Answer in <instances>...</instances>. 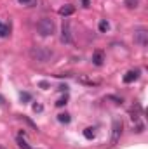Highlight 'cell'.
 Instances as JSON below:
<instances>
[{"mask_svg": "<svg viewBox=\"0 0 148 149\" xmlns=\"http://www.w3.org/2000/svg\"><path fill=\"white\" fill-rule=\"evenodd\" d=\"M122 130H124V121L120 118H113L111 121V146H117L118 141H120V135H122Z\"/></svg>", "mask_w": 148, "mask_h": 149, "instance_id": "cell-3", "label": "cell"}, {"mask_svg": "<svg viewBox=\"0 0 148 149\" xmlns=\"http://www.w3.org/2000/svg\"><path fill=\"white\" fill-rule=\"evenodd\" d=\"M82 3H84V7H89V5H91V2H89V0H82Z\"/></svg>", "mask_w": 148, "mask_h": 149, "instance_id": "cell-20", "label": "cell"}, {"mask_svg": "<svg viewBox=\"0 0 148 149\" xmlns=\"http://www.w3.org/2000/svg\"><path fill=\"white\" fill-rule=\"evenodd\" d=\"M42 109H44V108H42V104H33V111H42Z\"/></svg>", "mask_w": 148, "mask_h": 149, "instance_id": "cell-17", "label": "cell"}, {"mask_svg": "<svg viewBox=\"0 0 148 149\" xmlns=\"http://www.w3.org/2000/svg\"><path fill=\"white\" fill-rule=\"evenodd\" d=\"M58 12H59L61 16H65V17H66V16H72V14L75 12V7H73V5H70V3H66V5H63Z\"/></svg>", "mask_w": 148, "mask_h": 149, "instance_id": "cell-9", "label": "cell"}, {"mask_svg": "<svg viewBox=\"0 0 148 149\" xmlns=\"http://www.w3.org/2000/svg\"><path fill=\"white\" fill-rule=\"evenodd\" d=\"M16 142H18V146H19L21 149H33L30 144H28V142H26V141H25V137H21V135H18Z\"/></svg>", "mask_w": 148, "mask_h": 149, "instance_id": "cell-10", "label": "cell"}, {"mask_svg": "<svg viewBox=\"0 0 148 149\" xmlns=\"http://www.w3.org/2000/svg\"><path fill=\"white\" fill-rule=\"evenodd\" d=\"M61 42H63V43H72V42H73L72 33H70V24H68V23H65L63 28H61Z\"/></svg>", "mask_w": 148, "mask_h": 149, "instance_id": "cell-5", "label": "cell"}, {"mask_svg": "<svg viewBox=\"0 0 148 149\" xmlns=\"http://www.w3.org/2000/svg\"><path fill=\"white\" fill-rule=\"evenodd\" d=\"M56 30V24L51 17H42L37 23V31L40 37H51Z\"/></svg>", "mask_w": 148, "mask_h": 149, "instance_id": "cell-2", "label": "cell"}, {"mask_svg": "<svg viewBox=\"0 0 148 149\" xmlns=\"http://www.w3.org/2000/svg\"><path fill=\"white\" fill-rule=\"evenodd\" d=\"M103 61H105L103 50H96V52L92 54V64H94V66H103Z\"/></svg>", "mask_w": 148, "mask_h": 149, "instance_id": "cell-8", "label": "cell"}, {"mask_svg": "<svg viewBox=\"0 0 148 149\" xmlns=\"http://www.w3.org/2000/svg\"><path fill=\"white\" fill-rule=\"evenodd\" d=\"M21 5H28V3H32V0H18Z\"/></svg>", "mask_w": 148, "mask_h": 149, "instance_id": "cell-19", "label": "cell"}, {"mask_svg": "<svg viewBox=\"0 0 148 149\" xmlns=\"http://www.w3.org/2000/svg\"><path fill=\"white\" fill-rule=\"evenodd\" d=\"M98 28H99V31H101V33H106V31L110 30V24H108V21H106V19H101V21H99V24H98Z\"/></svg>", "mask_w": 148, "mask_h": 149, "instance_id": "cell-13", "label": "cell"}, {"mask_svg": "<svg viewBox=\"0 0 148 149\" xmlns=\"http://www.w3.org/2000/svg\"><path fill=\"white\" fill-rule=\"evenodd\" d=\"M58 121L66 125V123H70V121H72V116H70L68 113H61V114H58Z\"/></svg>", "mask_w": 148, "mask_h": 149, "instance_id": "cell-11", "label": "cell"}, {"mask_svg": "<svg viewBox=\"0 0 148 149\" xmlns=\"http://www.w3.org/2000/svg\"><path fill=\"white\" fill-rule=\"evenodd\" d=\"M66 101H68V97H66V95H65V97H61V99H59V101H58V102H56V106H58V108H63V106H65V104H66Z\"/></svg>", "mask_w": 148, "mask_h": 149, "instance_id": "cell-16", "label": "cell"}, {"mask_svg": "<svg viewBox=\"0 0 148 149\" xmlns=\"http://www.w3.org/2000/svg\"><path fill=\"white\" fill-rule=\"evenodd\" d=\"M134 42L140 47H147L148 45V31L145 28H140L138 31H134Z\"/></svg>", "mask_w": 148, "mask_h": 149, "instance_id": "cell-4", "label": "cell"}, {"mask_svg": "<svg viewBox=\"0 0 148 149\" xmlns=\"http://www.w3.org/2000/svg\"><path fill=\"white\" fill-rule=\"evenodd\" d=\"M52 56H54V52L51 49L44 47V45H35V47L30 49V57L33 61H37V63H42V64L44 63H49Z\"/></svg>", "mask_w": 148, "mask_h": 149, "instance_id": "cell-1", "label": "cell"}, {"mask_svg": "<svg viewBox=\"0 0 148 149\" xmlns=\"http://www.w3.org/2000/svg\"><path fill=\"white\" fill-rule=\"evenodd\" d=\"M84 137H85V139H89V141H91V139H94V137H96V132H94V128H92V127H87V128H84Z\"/></svg>", "mask_w": 148, "mask_h": 149, "instance_id": "cell-12", "label": "cell"}, {"mask_svg": "<svg viewBox=\"0 0 148 149\" xmlns=\"http://www.w3.org/2000/svg\"><path fill=\"white\" fill-rule=\"evenodd\" d=\"M125 5L129 9H136L138 7V0H125Z\"/></svg>", "mask_w": 148, "mask_h": 149, "instance_id": "cell-15", "label": "cell"}, {"mask_svg": "<svg viewBox=\"0 0 148 149\" xmlns=\"http://www.w3.org/2000/svg\"><path fill=\"white\" fill-rule=\"evenodd\" d=\"M21 99H23V101H30V94H26V92L21 94Z\"/></svg>", "mask_w": 148, "mask_h": 149, "instance_id": "cell-18", "label": "cell"}, {"mask_svg": "<svg viewBox=\"0 0 148 149\" xmlns=\"http://www.w3.org/2000/svg\"><path fill=\"white\" fill-rule=\"evenodd\" d=\"M140 78V70H129L127 73L124 74V83H132L134 80H138Z\"/></svg>", "mask_w": 148, "mask_h": 149, "instance_id": "cell-6", "label": "cell"}, {"mask_svg": "<svg viewBox=\"0 0 148 149\" xmlns=\"http://www.w3.org/2000/svg\"><path fill=\"white\" fill-rule=\"evenodd\" d=\"M9 31H11V30H9V26H5V24H2V23H0V38H5L7 35H9Z\"/></svg>", "mask_w": 148, "mask_h": 149, "instance_id": "cell-14", "label": "cell"}, {"mask_svg": "<svg viewBox=\"0 0 148 149\" xmlns=\"http://www.w3.org/2000/svg\"><path fill=\"white\" fill-rule=\"evenodd\" d=\"M78 81H80V83H84V85H89V87H96V85H99V83H101V80L89 78L87 74H82V76H78Z\"/></svg>", "mask_w": 148, "mask_h": 149, "instance_id": "cell-7", "label": "cell"}, {"mask_svg": "<svg viewBox=\"0 0 148 149\" xmlns=\"http://www.w3.org/2000/svg\"><path fill=\"white\" fill-rule=\"evenodd\" d=\"M0 106H4V97L0 95Z\"/></svg>", "mask_w": 148, "mask_h": 149, "instance_id": "cell-21", "label": "cell"}, {"mask_svg": "<svg viewBox=\"0 0 148 149\" xmlns=\"http://www.w3.org/2000/svg\"><path fill=\"white\" fill-rule=\"evenodd\" d=\"M0 149H5V148H4V146H0Z\"/></svg>", "mask_w": 148, "mask_h": 149, "instance_id": "cell-22", "label": "cell"}]
</instances>
